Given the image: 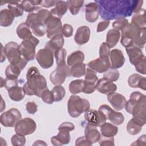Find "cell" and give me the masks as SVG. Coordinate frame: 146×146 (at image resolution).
Instances as JSON below:
<instances>
[{
    "label": "cell",
    "mask_w": 146,
    "mask_h": 146,
    "mask_svg": "<svg viewBox=\"0 0 146 146\" xmlns=\"http://www.w3.org/2000/svg\"><path fill=\"white\" fill-rule=\"evenodd\" d=\"M99 14L104 21L130 17L134 13L136 0H97Z\"/></svg>",
    "instance_id": "obj_1"
},
{
    "label": "cell",
    "mask_w": 146,
    "mask_h": 146,
    "mask_svg": "<svg viewBox=\"0 0 146 146\" xmlns=\"http://www.w3.org/2000/svg\"><path fill=\"white\" fill-rule=\"evenodd\" d=\"M121 31L120 42L125 48L132 46H135L141 49L144 47L146 42L145 27L140 28L129 23Z\"/></svg>",
    "instance_id": "obj_2"
},
{
    "label": "cell",
    "mask_w": 146,
    "mask_h": 146,
    "mask_svg": "<svg viewBox=\"0 0 146 146\" xmlns=\"http://www.w3.org/2000/svg\"><path fill=\"white\" fill-rule=\"evenodd\" d=\"M125 111L133 117L146 121V97L139 91L132 92L125 104Z\"/></svg>",
    "instance_id": "obj_3"
},
{
    "label": "cell",
    "mask_w": 146,
    "mask_h": 146,
    "mask_svg": "<svg viewBox=\"0 0 146 146\" xmlns=\"http://www.w3.org/2000/svg\"><path fill=\"white\" fill-rule=\"evenodd\" d=\"M27 82L23 88L26 95H35L41 98L42 92L47 88V81L45 78L40 74L34 76L26 78Z\"/></svg>",
    "instance_id": "obj_4"
},
{
    "label": "cell",
    "mask_w": 146,
    "mask_h": 146,
    "mask_svg": "<svg viewBox=\"0 0 146 146\" xmlns=\"http://www.w3.org/2000/svg\"><path fill=\"white\" fill-rule=\"evenodd\" d=\"M19 47V44L17 43L10 42L5 44V50L10 63L17 66L21 70H23L28 62L22 56Z\"/></svg>",
    "instance_id": "obj_5"
},
{
    "label": "cell",
    "mask_w": 146,
    "mask_h": 146,
    "mask_svg": "<svg viewBox=\"0 0 146 146\" xmlns=\"http://www.w3.org/2000/svg\"><path fill=\"white\" fill-rule=\"evenodd\" d=\"M90 107V104L87 99L75 95H71L67 102V111L72 117H79L82 113L88 111Z\"/></svg>",
    "instance_id": "obj_6"
},
{
    "label": "cell",
    "mask_w": 146,
    "mask_h": 146,
    "mask_svg": "<svg viewBox=\"0 0 146 146\" xmlns=\"http://www.w3.org/2000/svg\"><path fill=\"white\" fill-rule=\"evenodd\" d=\"M39 43V39L33 36L29 39L23 40L19 44V51L27 62L34 59L36 56L35 48Z\"/></svg>",
    "instance_id": "obj_7"
},
{
    "label": "cell",
    "mask_w": 146,
    "mask_h": 146,
    "mask_svg": "<svg viewBox=\"0 0 146 146\" xmlns=\"http://www.w3.org/2000/svg\"><path fill=\"white\" fill-rule=\"evenodd\" d=\"M71 76L70 67L65 64L61 66H57L50 75V80L54 86L62 85L68 76Z\"/></svg>",
    "instance_id": "obj_8"
},
{
    "label": "cell",
    "mask_w": 146,
    "mask_h": 146,
    "mask_svg": "<svg viewBox=\"0 0 146 146\" xmlns=\"http://www.w3.org/2000/svg\"><path fill=\"white\" fill-rule=\"evenodd\" d=\"M22 119L21 112L15 108H10L9 110L2 113L0 116L1 124L6 127H14L17 123Z\"/></svg>",
    "instance_id": "obj_9"
},
{
    "label": "cell",
    "mask_w": 146,
    "mask_h": 146,
    "mask_svg": "<svg viewBox=\"0 0 146 146\" xmlns=\"http://www.w3.org/2000/svg\"><path fill=\"white\" fill-rule=\"evenodd\" d=\"M44 24L47 29L46 34L48 38L51 39L56 35L62 34V24L61 19L53 15L51 13L46 19Z\"/></svg>",
    "instance_id": "obj_10"
},
{
    "label": "cell",
    "mask_w": 146,
    "mask_h": 146,
    "mask_svg": "<svg viewBox=\"0 0 146 146\" xmlns=\"http://www.w3.org/2000/svg\"><path fill=\"white\" fill-rule=\"evenodd\" d=\"M36 128L35 121L30 117H25L20 120L15 126L16 133L26 136L33 133Z\"/></svg>",
    "instance_id": "obj_11"
},
{
    "label": "cell",
    "mask_w": 146,
    "mask_h": 146,
    "mask_svg": "<svg viewBox=\"0 0 146 146\" xmlns=\"http://www.w3.org/2000/svg\"><path fill=\"white\" fill-rule=\"evenodd\" d=\"M111 123L115 125H121L124 121V116L121 112H119L112 110L107 104H102L98 109Z\"/></svg>",
    "instance_id": "obj_12"
},
{
    "label": "cell",
    "mask_w": 146,
    "mask_h": 146,
    "mask_svg": "<svg viewBox=\"0 0 146 146\" xmlns=\"http://www.w3.org/2000/svg\"><path fill=\"white\" fill-rule=\"evenodd\" d=\"M54 56V52L44 47L37 52L35 58L42 68L48 69L53 65Z\"/></svg>",
    "instance_id": "obj_13"
},
{
    "label": "cell",
    "mask_w": 146,
    "mask_h": 146,
    "mask_svg": "<svg viewBox=\"0 0 146 146\" xmlns=\"http://www.w3.org/2000/svg\"><path fill=\"white\" fill-rule=\"evenodd\" d=\"M84 119L88 124L96 127H100L107 120L105 116L100 111L94 109H89L85 112Z\"/></svg>",
    "instance_id": "obj_14"
},
{
    "label": "cell",
    "mask_w": 146,
    "mask_h": 146,
    "mask_svg": "<svg viewBox=\"0 0 146 146\" xmlns=\"http://www.w3.org/2000/svg\"><path fill=\"white\" fill-rule=\"evenodd\" d=\"M87 66L96 72L104 73L111 67V64L109 58H98L88 62Z\"/></svg>",
    "instance_id": "obj_15"
},
{
    "label": "cell",
    "mask_w": 146,
    "mask_h": 146,
    "mask_svg": "<svg viewBox=\"0 0 146 146\" xmlns=\"http://www.w3.org/2000/svg\"><path fill=\"white\" fill-rule=\"evenodd\" d=\"M107 99L112 107L116 111L123 110L127 102L124 96L115 92L108 94Z\"/></svg>",
    "instance_id": "obj_16"
},
{
    "label": "cell",
    "mask_w": 146,
    "mask_h": 146,
    "mask_svg": "<svg viewBox=\"0 0 146 146\" xmlns=\"http://www.w3.org/2000/svg\"><path fill=\"white\" fill-rule=\"evenodd\" d=\"M111 68L117 69L121 67L125 63V59L121 50L115 48L110 51V54Z\"/></svg>",
    "instance_id": "obj_17"
},
{
    "label": "cell",
    "mask_w": 146,
    "mask_h": 146,
    "mask_svg": "<svg viewBox=\"0 0 146 146\" xmlns=\"http://www.w3.org/2000/svg\"><path fill=\"white\" fill-rule=\"evenodd\" d=\"M96 89L102 94L108 95L115 92L117 90V86L114 83L103 78L99 79L96 82Z\"/></svg>",
    "instance_id": "obj_18"
},
{
    "label": "cell",
    "mask_w": 146,
    "mask_h": 146,
    "mask_svg": "<svg viewBox=\"0 0 146 146\" xmlns=\"http://www.w3.org/2000/svg\"><path fill=\"white\" fill-rule=\"evenodd\" d=\"M90 34L91 30L88 26H80L76 30L74 36V40L78 44H84L88 42L90 38Z\"/></svg>",
    "instance_id": "obj_19"
},
{
    "label": "cell",
    "mask_w": 146,
    "mask_h": 146,
    "mask_svg": "<svg viewBox=\"0 0 146 146\" xmlns=\"http://www.w3.org/2000/svg\"><path fill=\"white\" fill-rule=\"evenodd\" d=\"M145 123L146 121L133 117L127 124V131L130 135H136L140 132Z\"/></svg>",
    "instance_id": "obj_20"
},
{
    "label": "cell",
    "mask_w": 146,
    "mask_h": 146,
    "mask_svg": "<svg viewBox=\"0 0 146 146\" xmlns=\"http://www.w3.org/2000/svg\"><path fill=\"white\" fill-rule=\"evenodd\" d=\"M99 9L95 2H90L85 6V18L87 21L94 23L98 19Z\"/></svg>",
    "instance_id": "obj_21"
},
{
    "label": "cell",
    "mask_w": 146,
    "mask_h": 146,
    "mask_svg": "<svg viewBox=\"0 0 146 146\" xmlns=\"http://www.w3.org/2000/svg\"><path fill=\"white\" fill-rule=\"evenodd\" d=\"M125 50L129 56L130 63L133 66L145 56L141 49L135 46L125 48Z\"/></svg>",
    "instance_id": "obj_22"
},
{
    "label": "cell",
    "mask_w": 146,
    "mask_h": 146,
    "mask_svg": "<svg viewBox=\"0 0 146 146\" xmlns=\"http://www.w3.org/2000/svg\"><path fill=\"white\" fill-rule=\"evenodd\" d=\"M128 85L132 88H140L146 90V79L139 74H133L129 76L128 79Z\"/></svg>",
    "instance_id": "obj_23"
},
{
    "label": "cell",
    "mask_w": 146,
    "mask_h": 146,
    "mask_svg": "<svg viewBox=\"0 0 146 146\" xmlns=\"http://www.w3.org/2000/svg\"><path fill=\"white\" fill-rule=\"evenodd\" d=\"M96 127L87 123L84 129V136L92 144L98 142L101 136V134Z\"/></svg>",
    "instance_id": "obj_24"
},
{
    "label": "cell",
    "mask_w": 146,
    "mask_h": 146,
    "mask_svg": "<svg viewBox=\"0 0 146 146\" xmlns=\"http://www.w3.org/2000/svg\"><path fill=\"white\" fill-rule=\"evenodd\" d=\"M70 139L69 132L59 131L58 133L56 136H54L51 138V142L54 145L60 146L68 144L70 141Z\"/></svg>",
    "instance_id": "obj_25"
},
{
    "label": "cell",
    "mask_w": 146,
    "mask_h": 146,
    "mask_svg": "<svg viewBox=\"0 0 146 146\" xmlns=\"http://www.w3.org/2000/svg\"><path fill=\"white\" fill-rule=\"evenodd\" d=\"M64 43V39L62 34L56 35L50 39L45 44V48H47L53 52L56 50L63 48Z\"/></svg>",
    "instance_id": "obj_26"
},
{
    "label": "cell",
    "mask_w": 146,
    "mask_h": 146,
    "mask_svg": "<svg viewBox=\"0 0 146 146\" xmlns=\"http://www.w3.org/2000/svg\"><path fill=\"white\" fill-rule=\"evenodd\" d=\"M8 95L10 98L14 102H19L22 100L26 94L22 87L18 85L13 87L7 90Z\"/></svg>",
    "instance_id": "obj_27"
},
{
    "label": "cell",
    "mask_w": 146,
    "mask_h": 146,
    "mask_svg": "<svg viewBox=\"0 0 146 146\" xmlns=\"http://www.w3.org/2000/svg\"><path fill=\"white\" fill-rule=\"evenodd\" d=\"M68 9V7L67 1H57L55 7L51 9L50 12L53 15L61 19L63 15L66 14Z\"/></svg>",
    "instance_id": "obj_28"
},
{
    "label": "cell",
    "mask_w": 146,
    "mask_h": 146,
    "mask_svg": "<svg viewBox=\"0 0 146 146\" xmlns=\"http://www.w3.org/2000/svg\"><path fill=\"white\" fill-rule=\"evenodd\" d=\"M14 15L9 9H3L0 11V25L2 27L10 26L14 20Z\"/></svg>",
    "instance_id": "obj_29"
},
{
    "label": "cell",
    "mask_w": 146,
    "mask_h": 146,
    "mask_svg": "<svg viewBox=\"0 0 146 146\" xmlns=\"http://www.w3.org/2000/svg\"><path fill=\"white\" fill-rule=\"evenodd\" d=\"M17 34L18 37L23 40L29 39L33 35L30 27L26 22L21 23L17 28Z\"/></svg>",
    "instance_id": "obj_30"
},
{
    "label": "cell",
    "mask_w": 146,
    "mask_h": 146,
    "mask_svg": "<svg viewBox=\"0 0 146 146\" xmlns=\"http://www.w3.org/2000/svg\"><path fill=\"white\" fill-rule=\"evenodd\" d=\"M120 38V33L116 29H110L107 34L106 43L111 48L116 45Z\"/></svg>",
    "instance_id": "obj_31"
},
{
    "label": "cell",
    "mask_w": 146,
    "mask_h": 146,
    "mask_svg": "<svg viewBox=\"0 0 146 146\" xmlns=\"http://www.w3.org/2000/svg\"><path fill=\"white\" fill-rule=\"evenodd\" d=\"M102 135L106 137H114L118 132V128L110 123H104L100 127Z\"/></svg>",
    "instance_id": "obj_32"
},
{
    "label": "cell",
    "mask_w": 146,
    "mask_h": 146,
    "mask_svg": "<svg viewBox=\"0 0 146 146\" xmlns=\"http://www.w3.org/2000/svg\"><path fill=\"white\" fill-rule=\"evenodd\" d=\"M131 23L140 28L145 27V10L144 9H141L133 14L131 19Z\"/></svg>",
    "instance_id": "obj_33"
},
{
    "label": "cell",
    "mask_w": 146,
    "mask_h": 146,
    "mask_svg": "<svg viewBox=\"0 0 146 146\" xmlns=\"http://www.w3.org/2000/svg\"><path fill=\"white\" fill-rule=\"evenodd\" d=\"M84 60V54L83 52L80 50L76 51L71 53L68 57L67 60V65L71 67L76 64L83 63Z\"/></svg>",
    "instance_id": "obj_34"
},
{
    "label": "cell",
    "mask_w": 146,
    "mask_h": 146,
    "mask_svg": "<svg viewBox=\"0 0 146 146\" xmlns=\"http://www.w3.org/2000/svg\"><path fill=\"white\" fill-rule=\"evenodd\" d=\"M41 0L35 1H21V4L22 6L23 10L26 12L33 13L39 10L42 9L39 5H40Z\"/></svg>",
    "instance_id": "obj_35"
},
{
    "label": "cell",
    "mask_w": 146,
    "mask_h": 146,
    "mask_svg": "<svg viewBox=\"0 0 146 146\" xmlns=\"http://www.w3.org/2000/svg\"><path fill=\"white\" fill-rule=\"evenodd\" d=\"M98 80V77L96 74V72L90 69L86 68L84 78V84L88 86L96 87V82Z\"/></svg>",
    "instance_id": "obj_36"
},
{
    "label": "cell",
    "mask_w": 146,
    "mask_h": 146,
    "mask_svg": "<svg viewBox=\"0 0 146 146\" xmlns=\"http://www.w3.org/2000/svg\"><path fill=\"white\" fill-rule=\"evenodd\" d=\"M19 1H9L8 3V9L14 15L15 17H21L23 14V9L21 3H19Z\"/></svg>",
    "instance_id": "obj_37"
},
{
    "label": "cell",
    "mask_w": 146,
    "mask_h": 146,
    "mask_svg": "<svg viewBox=\"0 0 146 146\" xmlns=\"http://www.w3.org/2000/svg\"><path fill=\"white\" fill-rule=\"evenodd\" d=\"M84 81L83 79H76L72 80L69 84L68 88L72 95L79 94L83 91Z\"/></svg>",
    "instance_id": "obj_38"
},
{
    "label": "cell",
    "mask_w": 146,
    "mask_h": 146,
    "mask_svg": "<svg viewBox=\"0 0 146 146\" xmlns=\"http://www.w3.org/2000/svg\"><path fill=\"white\" fill-rule=\"evenodd\" d=\"M71 76L74 78H80L85 75L86 64L84 63H80L72 66L70 67Z\"/></svg>",
    "instance_id": "obj_39"
},
{
    "label": "cell",
    "mask_w": 146,
    "mask_h": 146,
    "mask_svg": "<svg viewBox=\"0 0 146 146\" xmlns=\"http://www.w3.org/2000/svg\"><path fill=\"white\" fill-rule=\"evenodd\" d=\"M84 1H75L69 0L67 1L68 7L72 15H76L80 11L81 7L83 6Z\"/></svg>",
    "instance_id": "obj_40"
},
{
    "label": "cell",
    "mask_w": 146,
    "mask_h": 146,
    "mask_svg": "<svg viewBox=\"0 0 146 146\" xmlns=\"http://www.w3.org/2000/svg\"><path fill=\"white\" fill-rule=\"evenodd\" d=\"M21 70L17 66L14 64H9L7 66L5 70V75L6 78H13V79H18Z\"/></svg>",
    "instance_id": "obj_41"
},
{
    "label": "cell",
    "mask_w": 146,
    "mask_h": 146,
    "mask_svg": "<svg viewBox=\"0 0 146 146\" xmlns=\"http://www.w3.org/2000/svg\"><path fill=\"white\" fill-rule=\"evenodd\" d=\"M66 55L67 51L66 49L63 48L58 49L54 52V55L55 56L57 66H61L66 64Z\"/></svg>",
    "instance_id": "obj_42"
},
{
    "label": "cell",
    "mask_w": 146,
    "mask_h": 146,
    "mask_svg": "<svg viewBox=\"0 0 146 146\" xmlns=\"http://www.w3.org/2000/svg\"><path fill=\"white\" fill-rule=\"evenodd\" d=\"M119 76L120 73L119 71L117 69L111 67L103 73V78L112 82L117 80Z\"/></svg>",
    "instance_id": "obj_43"
},
{
    "label": "cell",
    "mask_w": 146,
    "mask_h": 146,
    "mask_svg": "<svg viewBox=\"0 0 146 146\" xmlns=\"http://www.w3.org/2000/svg\"><path fill=\"white\" fill-rule=\"evenodd\" d=\"M51 91L54 95V102L61 101L66 95L65 89L61 85L55 86L51 90Z\"/></svg>",
    "instance_id": "obj_44"
},
{
    "label": "cell",
    "mask_w": 146,
    "mask_h": 146,
    "mask_svg": "<svg viewBox=\"0 0 146 146\" xmlns=\"http://www.w3.org/2000/svg\"><path fill=\"white\" fill-rule=\"evenodd\" d=\"M31 30L33 33L36 36L38 37H42L44 36L46 33H47V29L46 26L43 23H38L31 28Z\"/></svg>",
    "instance_id": "obj_45"
},
{
    "label": "cell",
    "mask_w": 146,
    "mask_h": 146,
    "mask_svg": "<svg viewBox=\"0 0 146 146\" xmlns=\"http://www.w3.org/2000/svg\"><path fill=\"white\" fill-rule=\"evenodd\" d=\"M11 142L14 146H23L26 143V138L25 136L16 133L11 137Z\"/></svg>",
    "instance_id": "obj_46"
},
{
    "label": "cell",
    "mask_w": 146,
    "mask_h": 146,
    "mask_svg": "<svg viewBox=\"0 0 146 146\" xmlns=\"http://www.w3.org/2000/svg\"><path fill=\"white\" fill-rule=\"evenodd\" d=\"M128 23L129 22L128 19H127L125 18H121L116 19L112 23V27L113 29L119 31L123 29Z\"/></svg>",
    "instance_id": "obj_47"
},
{
    "label": "cell",
    "mask_w": 146,
    "mask_h": 146,
    "mask_svg": "<svg viewBox=\"0 0 146 146\" xmlns=\"http://www.w3.org/2000/svg\"><path fill=\"white\" fill-rule=\"evenodd\" d=\"M110 48L108 47L106 42H103L99 47V58H109L110 54Z\"/></svg>",
    "instance_id": "obj_48"
},
{
    "label": "cell",
    "mask_w": 146,
    "mask_h": 146,
    "mask_svg": "<svg viewBox=\"0 0 146 146\" xmlns=\"http://www.w3.org/2000/svg\"><path fill=\"white\" fill-rule=\"evenodd\" d=\"M41 98L42 100L47 104H52L54 102V95L51 91H50L48 88L46 89L41 95Z\"/></svg>",
    "instance_id": "obj_49"
},
{
    "label": "cell",
    "mask_w": 146,
    "mask_h": 146,
    "mask_svg": "<svg viewBox=\"0 0 146 146\" xmlns=\"http://www.w3.org/2000/svg\"><path fill=\"white\" fill-rule=\"evenodd\" d=\"M98 142L101 146H113L115 145L113 137H106L102 135Z\"/></svg>",
    "instance_id": "obj_50"
},
{
    "label": "cell",
    "mask_w": 146,
    "mask_h": 146,
    "mask_svg": "<svg viewBox=\"0 0 146 146\" xmlns=\"http://www.w3.org/2000/svg\"><path fill=\"white\" fill-rule=\"evenodd\" d=\"M135 70L141 74L145 75L146 74V58L144 57L140 62L134 65Z\"/></svg>",
    "instance_id": "obj_51"
},
{
    "label": "cell",
    "mask_w": 146,
    "mask_h": 146,
    "mask_svg": "<svg viewBox=\"0 0 146 146\" xmlns=\"http://www.w3.org/2000/svg\"><path fill=\"white\" fill-rule=\"evenodd\" d=\"M73 27L71 25L67 23L64 24L62 26V34L66 38L71 37L73 34Z\"/></svg>",
    "instance_id": "obj_52"
},
{
    "label": "cell",
    "mask_w": 146,
    "mask_h": 146,
    "mask_svg": "<svg viewBox=\"0 0 146 146\" xmlns=\"http://www.w3.org/2000/svg\"><path fill=\"white\" fill-rule=\"evenodd\" d=\"M75 129V125L71 122H64L62 123L58 128V131H71Z\"/></svg>",
    "instance_id": "obj_53"
},
{
    "label": "cell",
    "mask_w": 146,
    "mask_h": 146,
    "mask_svg": "<svg viewBox=\"0 0 146 146\" xmlns=\"http://www.w3.org/2000/svg\"><path fill=\"white\" fill-rule=\"evenodd\" d=\"M19 80L18 79H13V78H6L5 79V88L8 90L9 88L14 87L15 86L18 85Z\"/></svg>",
    "instance_id": "obj_54"
},
{
    "label": "cell",
    "mask_w": 146,
    "mask_h": 146,
    "mask_svg": "<svg viewBox=\"0 0 146 146\" xmlns=\"http://www.w3.org/2000/svg\"><path fill=\"white\" fill-rule=\"evenodd\" d=\"M26 111L30 114H34L37 112L38 106L34 102H29L26 104Z\"/></svg>",
    "instance_id": "obj_55"
},
{
    "label": "cell",
    "mask_w": 146,
    "mask_h": 146,
    "mask_svg": "<svg viewBox=\"0 0 146 146\" xmlns=\"http://www.w3.org/2000/svg\"><path fill=\"white\" fill-rule=\"evenodd\" d=\"M92 143L88 140L85 136H81L76 139L75 141L76 146H82V145H92Z\"/></svg>",
    "instance_id": "obj_56"
},
{
    "label": "cell",
    "mask_w": 146,
    "mask_h": 146,
    "mask_svg": "<svg viewBox=\"0 0 146 146\" xmlns=\"http://www.w3.org/2000/svg\"><path fill=\"white\" fill-rule=\"evenodd\" d=\"M110 21H104L102 22H100L97 25L96 31L98 33L102 32L105 30L110 25Z\"/></svg>",
    "instance_id": "obj_57"
},
{
    "label": "cell",
    "mask_w": 146,
    "mask_h": 146,
    "mask_svg": "<svg viewBox=\"0 0 146 146\" xmlns=\"http://www.w3.org/2000/svg\"><path fill=\"white\" fill-rule=\"evenodd\" d=\"M40 74L39 71L38 70V69L35 67V66H33V67H30L26 73V78H30L32 76H34L35 75H36L38 74Z\"/></svg>",
    "instance_id": "obj_58"
},
{
    "label": "cell",
    "mask_w": 146,
    "mask_h": 146,
    "mask_svg": "<svg viewBox=\"0 0 146 146\" xmlns=\"http://www.w3.org/2000/svg\"><path fill=\"white\" fill-rule=\"evenodd\" d=\"M57 1H52V0H41L40 5L44 7H51L56 5Z\"/></svg>",
    "instance_id": "obj_59"
},
{
    "label": "cell",
    "mask_w": 146,
    "mask_h": 146,
    "mask_svg": "<svg viewBox=\"0 0 146 146\" xmlns=\"http://www.w3.org/2000/svg\"><path fill=\"white\" fill-rule=\"evenodd\" d=\"M146 135H143L140 136L135 141L132 143L131 145H145L146 144Z\"/></svg>",
    "instance_id": "obj_60"
},
{
    "label": "cell",
    "mask_w": 146,
    "mask_h": 146,
    "mask_svg": "<svg viewBox=\"0 0 146 146\" xmlns=\"http://www.w3.org/2000/svg\"><path fill=\"white\" fill-rule=\"evenodd\" d=\"M7 58L5 50V47H3V44H1V62L2 63Z\"/></svg>",
    "instance_id": "obj_61"
},
{
    "label": "cell",
    "mask_w": 146,
    "mask_h": 146,
    "mask_svg": "<svg viewBox=\"0 0 146 146\" xmlns=\"http://www.w3.org/2000/svg\"><path fill=\"white\" fill-rule=\"evenodd\" d=\"M33 145H47V143H46L43 140H38L35 141L33 144Z\"/></svg>",
    "instance_id": "obj_62"
},
{
    "label": "cell",
    "mask_w": 146,
    "mask_h": 146,
    "mask_svg": "<svg viewBox=\"0 0 146 146\" xmlns=\"http://www.w3.org/2000/svg\"><path fill=\"white\" fill-rule=\"evenodd\" d=\"M2 101H1V112H2L5 108V103L3 102V100L2 98H1Z\"/></svg>",
    "instance_id": "obj_63"
},
{
    "label": "cell",
    "mask_w": 146,
    "mask_h": 146,
    "mask_svg": "<svg viewBox=\"0 0 146 146\" xmlns=\"http://www.w3.org/2000/svg\"><path fill=\"white\" fill-rule=\"evenodd\" d=\"M5 86V79L1 77V87H3Z\"/></svg>",
    "instance_id": "obj_64"
}]
</instances>
